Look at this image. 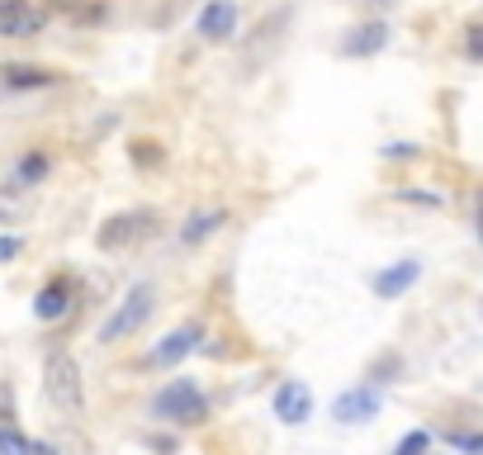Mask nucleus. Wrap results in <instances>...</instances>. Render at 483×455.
I'll return each mask as SVG.
<instances>
[{
	"label": "nucleus",
	"instance_id": "obj_12",
	"mask_svg": "<svg viewBox=\"0 0 483 455\" xmlns=\"http://www.w3.org/2000/svg\"><path fill=\"white\" fill-rule=\"evenodd\" d=\"M417 276H422V266H417V261H398L393 271L374 276V295H380V299H393V295H403L408 285H417Z\"/></svg>",
	"mask_w": 483,
	"mask_h": 455
},
{
	"label": "nucleus",
	"instance_id": "obj_11",
	"mask_svg": "<svg viewBox=\"0 0 483 455\" xmlns=\"http://www.w3.org/2000/svg\"><path fill=\"white\" fill-rule=\"evenodd\" d=\"M57 72H43V67H0V95H10V91H38V86H53Z\"/></svg>",
	"mask_w": 483,
	"mask_h": 455
},
{
	"label": "nucleus",
	"instance_id": "obj_10",
	"mask_svg": "<svg viewBox=\"0 0 483 455\" xmlns=\"http://www.w3.org/2000/svg\"><path fill=\"white\" fill-rule=\"evenodd\" d=\"M72 308V280H48L43 289H38V299H34V314L43 318V323H57L62 314Z\"/></svg>",
	"mask_w": 483,
	"mask_h": 455
},
{
	"label": "nucleus",
	"instance_id": "obj_8",
	"mask_svg": "<svg viewBox=\"0 0 483 455\" xmlns=\"http://www.w3.org/2000/svg\"><path fill=\"white\" fill-rule=\"evenodd\" d=\"M308 412H313V394H308V384H299V380H289V384H280L275 389V418L280 422H308Z\"/></svg>",
	"mask_w": 483,
	"mask_h": 455
},
{
	"label": "nucleus",
	"instance_id": "obj_2",
	"mask_svg": "<svg viewBox=\"0 0 483 455\" xmlns=\"http://www.w3.org/2000/svg\"><path fill=\"white\" fill-rule=\"evenodd\" d=\"M152 412H157L161 422H176V427H199L208 418V399L199 394L195 380H176V384H166L161 394H157Z\"/></svg>",
	"mask_w": 483,
	"mask_h": 455
},
{
	"label": "nucleus",
	"instance_id": "obj_1",
	"mask_svg": "<svg viewBox=\"0 0 483 455\" xmlns=\"http://www.w3.org/2000/svg\"><path fill=\"white\" fill-rule=\"evenodd\" d=\"M43 389H48V399L62 408V412H76L86 408V389H81V365L76 356H67V351H53L48 365H43Z\"/></svg>",
	"mask_w": 483,
	"mask_h": 455
},
{
	"label": "nucleus",
	"instance_id": "obj_20",
	"mask_svg": "<svg viewBox=\"0 0 483 455\" xmlns=\"http://www.w3.org/2000/svg\"><path fill=\"white\" fill-rule=\"evenodd\" d=\"M19 252H24V237H0V266L14 261Z\"/></svg>",
	"mask_w": 483,
	"mask_h": 455
},
{
	"label": "nucleus",
	"instance_id": "obj_18",
	"mask_svg": "<svg viewBox=\"0 0 483 455\" xmlns=\"http://www.w3.org/2000/svg\"><path fill=\"white\" fill-rule=\"evenodd\" d=\"M431 446V437H427V431H412V437H403V441H398V450L393 455H422Z\"/></svg>",
	"mask_w": 483,
	"mask_h": 455
},
{
	"label": "nucleus",
	"instance_id": "obj_7",
	"mask_svg": "<svg viewBox=\"0 0 483 455\" xmlns=\"http://www.w3.org/2000/svg\"><path fill=\"white\" fill-rule=\"evenodd\" d=\"M374 412H380V394H374L370 384H361V389H351V394H342L337 403H332V418L337 422H370Z\"/></svg>",
	"mask_w": 483,
	"mask_h": 455
},
{
	"label": "nucleus",
	"instance_id": "obj_22",
	"mask_svg": "<svg viewBox=\"0 0 483 455\" xmlns=\"http://www.w3.org/2000/svg\"><path fill=\"white\" fill-rule=\"evenodd\" d=\"M384 157H417L412 142H393V148H384Z\"/></svg>",
	"mask_w": 483,
	"mask_h": 455
},
{
	"label": "nucleus",
	"instance_id": "obj_19",
	"mask_svg": "<svg viewBox=\"0 0 483 455\" xmlns=\"http://www.w3.org/2000/svg\"><path fill=\"white\" fill-rule=\"evenodd\" d=\"M10 418H14V394H10V384L0 380V427H14Z\"/></svg>",
	"mask_w": 483,
	"mask_h": 455
},
{
	"label": "nucleus",
	"instance_id": "obj_16",
	"mask_svg": "<svg viewBox=\"0 0 483 455\" xmlns=\"http://www.w3.org/2000/svg\"><path fill=\"white\" fill-rule=\"evenodd\" d=\"M29 437L24 431H14V427H0V455H29Z\"/></svg>",
	"mask_w": 483,
	"mask_h": 455
},
{
	"label": "nucleus",
	"instance_id": "obj_24",
	"mask_svg": "<svg viewBox=\"0 0 483 455\" xmlns=\"http://www.w3.org/2000/svg\"><path fill=\"white\" fill-rule=\"evenodd\" d=\"M147 446L161 450V455H171V450H176V441H171V437H147Z\"/></svg>",
	"mask_w": 483,
	"mask_h": 455
},
{
	"label": "nucleus",
	"instance_id": "obj_17",
	"mask_svg": "<svg viewBox=\"0 0 483 455\" xmlns=\"http://www.w3.org/2000/svg\"><path fill=\"white\" fill-rule=\"evenodd\" d=\"M398 199H403V204H427V209H440V204H446V195H431V190H417V185H412V190H393Z\"/></svg>",
	"mask_w": 483,
	"mask_h": 455
},
{
	"label": "nucleus",
	"instance_id": "obj_9",
	"mask_svg": "<svg viewBox=\"0 0 483 455\" xmlns=\"http://www.w3.org/2000/svg\"><path fill=\"white\" fill-rule=\"evenodd\" d=\"M237 29V5L233 0H208L199 15V38H233Z\"/></svg>",
	"mask_w": 483,
	"mask_h": 455
},
{
	"label": "nucleus",
	"instance_id": "obj_13",
	"mask_svg": "<svg viewBox=\"0 0 483 455\" xmlns=\"http://www.w3.org/2000/svg\"><path fill=\"white\" fill-rule=\"evenodd\" d=\"M389 44V29L384 24H361V29H351V38H346V57H365V53H380Z\"/></svg>",
	"mask_w": 483,
	"mask_h": 455
},
{
	"label": "nucleus",
	"instance_id": "obj_15",
	"mask_svg": "<svg viewBox=\"0 0 483 455\" xmlns=\"http://www.w3.org/2000/svg\"><path fill=\"white\" fill-rule=\"evenodd\" d=\"M43 176H48V157L43 152H34V157L19 161V185H38Z\"/></svg>",
	"mask_w": 483,
	"mask_h": 455
},
{
	"label": "nucleus",
	"instance_id": "obj_3",
	"mask_svg": "<svg viewBox=\"0 0 483 455\" xmlns=\"http://www.w3.org/2000/svg\"><path fill=\"white\" fill-rule=\"evenodd\" d=\"M147 318H152V285H133L129 295H123V304L114 308L110 318H104L100 342H123V337H133V333H142Z\"/></svg>",
	"mask_w": 483,
	"mask_h": 455
},
{
	"label": "nucleus",
	"instance_id": "obj_21",
	"mask_svg": "<svg viewBox=\"0 0 483 455\" xmlns=\"http://www.w3.org/2000/svg\"><path fill=\"white\" fill-rule=\"evenodd\" d=\"M450 441H455L459 450H469V455H478V450H483V441H478V437H450Z\"/></svg>",
	"mask_w": 483,
	"mask_h": 455
},
{
	"label": "nucleus",
	"instance_id": "obj_5",
	"mask_svg": "<svg viewBox=\"0 0 483 455\" xmlns=\"http://www.w3.org/2000/svg\"><path fill=\"white\" fill-rule=\"evenodd\" d=\"M204 342V323H180L176 333H166L157 346H152V356H147V365H176L180 356H190V351Z\"/></svg>",
	"mask_w": 483,
	"mask_h": 455
},
{
	"label": "nucleus",
	"instance_id": "obj_23",
	"mask_svg": "<svg viewBox=\"0 0 483 455\" xmlns=\"http://www.w3.org/2000/svg\"><path fill=\"white\" fill-rule=\"evenodd\" d=\"M465 38H469V57L478 62V57H483V44H478V24H469V34H465Z\"/></svg>",
	"mask_w": 483,
	"mask_h": 455
},
{
	"label": "nucleus",
	"instance_id": "obj_14",
	"mask_svg": "<svg viewBox=\"0 0 483 455\" xmlns=\"http://www.w3.org/2000/svg\"><path fill=\"white\" fill-rule=\"evenodd\" d=\"M223 223H227V214H223V209H204V214H195L190 223L180 228V242H204V237H214Z\"/></svg>",
	"mask_w": 483,
	"mask_h": 455
},
{
	"label": "nucleus",
	"instance_id": "obj_4",
	"mask_svg": "<svg viewBox=\"0 0 483 455\" xmlns=\"http://www.w3.org/2000/svg\"><path fill=\"white\" fill-rule=\"evenodd\" d=\"M152 223H157V214H152V209H129V214H114V218H104V223H100L95 247H100V252H119V247H129L133 237H142Z\"/></svg>",
	"mask_w": 483,
	"mask_h": 455
},
{
	"label": "nucleus",
	"instance_id": "obj_6",
	"mask_svg": "<svg viewBox=\"0 0 483 455\" xmlns=\"http://www.w3.org/2000/svg\"><path fill=\"white\" fill-rule=\"evenodd\" d=\"M48 29V5L43 0H19V5H10L5 15H0V34L5 38H34Z\"/></svg>",
	"mask_w": 483,
	"mask_h": 455
}]
</instances>
